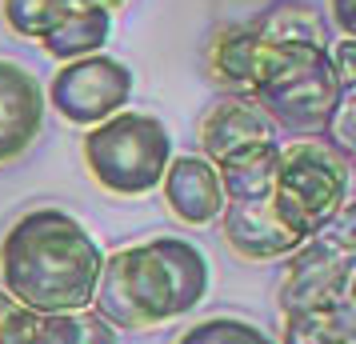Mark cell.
I'll return each mask as SVG.
<instances>
[{
	"label": "cell",
	"instance_id": "obj_1",
	"mask_svg": "<svg viewBox=\"0 0 356 344\" xmlns=\"http://www.w3.org/2000/svg\"><path fill=\"white\" fill-rule=\"evenodd\" d=\"M104 252L65 208H33L0 240V288L29 312H84L92 304Z\"/></svg>",
	"mask_w": 356,
	"mask_h": 344
},
{
	"label": "cell",
	"instance_id": "obj_2",
	"mask_svg": "<svg viewBox=\"0 0 356 344\" xmlns=\"http://www.w3.org/2000/svg\"><path fill=\"white\" fill-rule=\"evenodd\" d=\"M209 256L180 236H152L104 256L92 304L113 328L168 325L209 296Z\"/></svg>",
	"mask_w": 356,
	"mask_h": 344
},
{
	"label": "cell",
	"instance_id": "obj_3",
	"mask_svg": "<svg viewBox=\"0 0 356 344\" xmlns=\"http://www.w3.org/2000/svg\"><path fill=\"white\" fill-rule=\"evenodd\" d=\"M340 84L332 72L328 44L312 40H268L260 60L257 84L248 100L273 124H284L292 132L324 129L328 116L340 104Z\"/></svg>",
	"mask_w": 356,
	"mask_h": 344
},
{
	"label": "cell",
	"instance_id": "obj_4",
	"mask_svg": "<svg viewBox=\"0 0 356 344\" xmlns=\"http://www.w3.org/2000/svg\"><path fill=\"white\" fill-rule=\"evenodd\" d=\"M168 161L172 136L164 120L148 113H116L92 124V132L84 136L88 177L113 197H145L161 188Z\"/></svg>",
	"mask_w": 356,
	"mask_h": 344
},
{
	"label": "cell",
	"instance_id": "obj_5",
	"mask_svg": "<svg viewBox=\"0 0 356 344\" xmlns=\"http://www.w3.org/2000/svg\"><path fill=\"white\" fill-rule=\"evenodd\" d=\"M273 200L305 236H316L348 208V161L324 140L280 145Z\"/></svg>",
	"mask_w": 356,
	"mask_h": 344
},
{
	"label": "cell",
	"instance_id": "obj_6",
	"mask_svg": "<svg viewBox=\"0 0 356 344\" xmlns=\"http://www.w3.org/2000/svg\"><path fill=\"white\" fill-rule=\"evenodd\" d=\"M353 272H356L353 220H348V213H340L324 232L308 236L305 245L292 252L289 272L280 280V296H276L280 316L353 300Z\"/></svg>",
	"mask_w": 356,
	"mask_h": 344
},
{
	"label": "cell",
	"instance_id": "obj_7",
	"mask_svg": "<svg viewBox=\"0 0 356 344\" xmlns=\"http://www.w3.org/2000/svg\"><path fill=\"white\" fill-rule=\"evenodd\" d=\"M129 100H132V68H124L116 56L92 52V56H81V60H68L65 68H56L44 104H52L68 124L92 129L100 120L124 113Z\"/></svg>",
	"mask_w": 356,
	"mask_h": 344
},
{
	"label": "cell",
	"instance_id": "obj_8",
	"mask_svg": "<svg viewBox=\"0 0 356 344\" xmlns=\"http://www.w3.org/2000/svg\"><path fill=\"white\" fill-rule=\"evenodd\" d=\"M216 220H220V232H225V245L244 261H284L308 240L305 232L280 213L273 193L257 200H225Z\"/></svg>",
	"mask_w": 356,
	"mask_h": 344
},
{
	"label": "cell",
	"instance_id": "obj_9",
	"mask_svg": "<svg viewBox=\"0 0 356 344\" xmlns=\"http://www.w3.org/2000/svg\"><path fill=\"white\" fill-rule=\"evenodd\" d=\"M44 88L17 60H0V164L20 161L44 132Z\"/></svg>",
	"mask_w": 356,
	"mask_h": 344
},
{
	"label": "cell",
	"instance_id": "obj_10",
	"mask_svg": "<svg viewBox=\"0 0 356 344\" xmlns=\"http://www.w3.org/2000/svg\"><path fill=\"white\" fill-rule=\"evenodd\" d=\"M0 344H120L100 312H29L13 304L0 320Z\"/></svg>",
	"mask_w": 356,
	"mask_h": 344
},
{
	"label": "cell",
	"instance_id": "obj_11",
	"mask_svg": "<svg viewBox=\"0 0 356 344\" xmlns=\"http://www.w3.org/2000/svg\"><path fill=\"white\" fill-rule=\"evenodd\" d=\"M164 204L168 213L177 216L180 224H212L220 208H225V193H220V181H216V168H212L204 156H172L168 168H164Z\"/></svg>",
	"mask_w": 356,
	"mask_h": 344
},
{
	"label": "cell",
	"instance_id": "obj_12",
	"mask_svg": "<svg viewBox=\"0 0 356 344\" xmlns=\"http://www.w3.org/2000/svg\"><path fill=\"white\" fill-rule=\"evenodd\" d=\"M260 140H276V124L248 97L216 100L200 120V156L209 164H220L225 156Z\"/></svg>",
	"mask_w": 356,
	"mask_h": 344
},
{
	"label": "cell",
	"instance_id": "obj_13",
	"mask_svg": "<svg viewBox=\"0 0 356 344\" xmlns=\"http://www.w3.org/2000/svg\"><path fill=\"white\" fill-rule=\"evenodd\" d=\"M108 33H113V13L100 0H60L52 24L40 36V49L49 52L52 60L68 65V60L100 52Z\"/></svg>",
	"mask_w": 356,
	"mask_h": 344
},
{
	"label": "cell",
	"instance_id": "obj_14",
	"mask_svg": "<svg viewBox=\"0 0 356 344\" xmlns=\"http://www.w3.org/2000/svg\"><path fill=\"white\" fill-rule=\"evenodd\" d=\"M264 36L244 20V24H225L216 28V36L209 40V52H204V65H209V76L228 97H248L252 84H257L260 60H264Z\"/></svg>",
	"mask_w": 356,
	"mask_h": 344
},
{
	"label": "cell",
	"instance_id": "obj_15",
	"mask_svg": "<svg viewBox=\"0 0 356 344\" xmlns=\"http://www.w3.org/2000/svg\"><path fill=\"white\" fill-rule=\"evenodd\" d=\"M276 156H280V145L276 140H260V145H248L241 152L225 156L220 164H212L225 200L268 197L273 193V181H276Z\"/></svg>",
	"mask_w": 356,
	"mask_h": 344
},
{
	"label": "cell",
	"instance_id": "obj_16",
	"mask_svg": "<svg viewBox=\"0 0 356 344\" xmlns=\"http://www.w3.org/2000/svg\"><path fill=\"white\" fill-rule=\"evenodd\" d=\"M356 341V304H324L280 316V344H353Z\"/></svg>",
	"mask_w": 356,
	"mask_h": 344
},
{
	"label": "cell",
	"instance_id": "obj_17",
	"mask_svg": "<svg viewBox=\"0 0 356 344\" xmlns=\"http://www.w3.org/2000/svg\"><path fill=\"white\" fill-rule=\"evenodd\" d=\"M264 40H312V44H328V24L324 17L305 4V0H273L260 17L248 20Z\"/></svg>",
	"mask_w": 356,
	"mask_h": 344
},
{
	"label": "cell",
	"instance_id": "obj_18",
	"mask_svg": "<svg viewBox=\"0 0 356 344\" xmlns=\"http://www.w3.org/2000/svg\"><path fill=\"white\" fill-rule=\"evenodd\" d=\"M177 344H276L268 332L241 316H209L180 332Z\"/></svg>",
	"mask_w": 356,
	"mask_h": 344
},
{
	"label": "cell",
	"instance_id": "obj_19",
	"mask_svg": "<svg viewBox=\"0 0 356 344\" xmlns=\"http://www.w3.org/2000/svg\"><path fill=\"white\" fill-rule=\"evenodd\" d=\"M60 0H4V24L24 40H40L52 24Z\"/></svg>",
	"mask_w": 356,
	"mask_h": 344
},
{
	"label": "cell",
	"instance_id": "obj_20",
	"mask_svg": "<svg viewBox=\"0 0 356 344\" xmlns=\"http://www.w3.org/2000/svg\"><path fill=\"white\" fill-rule=\"evenodd\" d=\"M328 56H332V72H337L340 92L344 97L356 92V36H340L337 49H328Z\"/></svg>",
	"mask_w": 356,
	"mask_h": 344
},
{
	"label": "cell",
	"instance_id": "obj_21",
	"mask_svg": "<svg viewBox=\"0 0 356 344\" xmlns=\"http://www.w3.org/2000/svg\"><path fill=\"white\" fill-rule=\"evenodd\" d=\"M328 17L337 24V36H356V0H328Z\"/></svg>",
	"mask_w": 356,
	"mask_h": 344
},
{
	"label": "cell",
	"instance_id": "obj_22",
	"mask_svg": "<svg viewBox=\"0 0 356 344\" xmlns=\"http://www.w3.org/2000/svg\"><path fill=\"white\" fill-rule=\"evenodd\" d=\"M8 312H13V296H8V293H4V288H0V320H4Z\"/></svg>",
	"mask_w": 356,
	"mask_h": 344
},
{
	"label": "cell",
	"instance_id": "obj_23",
	"mask_svg": "<svg viewBox=\"0 0 356 344\" xmlns=\"http://www.w3.org/2000/svg\"><path fill=\"white\" fill-rule=\"evenodd\" d=\"M100 4H104V8L113 13V8H120V4H124V0H100Z\"/></svg>",
	"mask_w": 356,
	"mask_h": 344
}]
</instances>
